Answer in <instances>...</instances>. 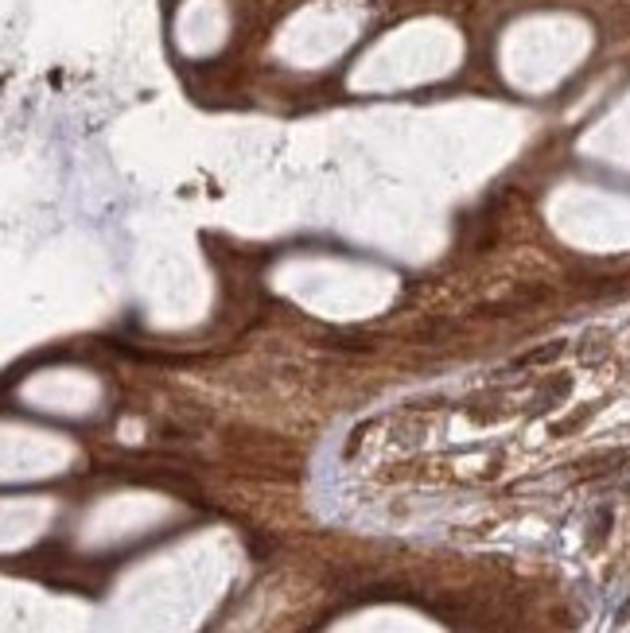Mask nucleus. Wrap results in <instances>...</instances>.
<instances>
[{"mask_svg": "<svg viewBox=\"0 0 630 633\" xmlns=\"http://www.w3.org/2000/svg\"><path fill=\"white\" fill-rule=\"evenodd\" d=\"M560 354H564V342L556 338V342H545V346H537V350H530V354H521V358H513L510 369H530V366H541V361L560 358Z\"/></svg>", "mask_w": 630, "mask_h": 633, "instance_id": "nucleus-1", "label": "nucleus"}]
</instances>
